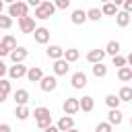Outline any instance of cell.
Returning <instances> with one entry per match:
<instances>
[{
	"instance_id": "d6a6232c",
	"label": "cell",
	"mask_w": 132,
	"mask_h": 132,
	"mask_svg": "<svg viewBox=\"0 0 132 132\" xmlns=\"http://www.w3.org/2000/svg\"><path fill=\"white\" fill-rule=\"evenodd\" d=\"M10 27H12V19H10L8 14H4V12H2V14H0V29H4V31H6V29H10Z\"/></svg>"
},
{
	"instance_id": "ab89813d",
	"label": "cell",
	"mask_w": 132,
	"mask_h": 132,
	"mask_svg": "<svg viewBox=\"0 0 132 132\" xmlns=\"http://www.w3.org/2000/svg\"><path fill=\"white\" fill-rule=\"evenodd\" d=\"M43 132H60V130H58V126H56V124H52V126H50V128H45Z\"/></svg>"
},
{
	"instance_id": "b9f144b4",
	"label": "cell",
	"mask_w": 132,
	"mask_h": 132,
	"mask_svg": "<svg viewBox=\"0 0 132 132\" xmlns=\"http://www.w3.org/2000/svg\"><path fill=\"white\" fill-rule=\"evenodd\" d=\"M2 10H4V2L0 0V14H2Z\"/></svg>"
},
{
	"instance_id": "44dd1931",
	"label": "cell",
	"mask_w": 132,
	"mask_h": 132,
	"mask_svg": "<svg viewBox=\"0 0 132 132\" xmlns=\"http://www.w3.org/2000/svg\"><path fill=\"white\" fill-rule=\"evenodd\" d=\"M78 101H80V109H82L85 113H89V111L95 109V99H93L91 95H82Z\"/></svg>"
},
{
	"instance_id": "d6986e66",
	"label": "cell",
	"mask_w": 132,
	"mask_h": 132,
	"mask_svg": "<svg viewBox=\"0 0 132 132\" xmlns=\"http://www.w3.org/2000/svg\"><path fill=\"white\" fill-rule=\"evenodd\" d=\"M10 91H12L10 80H8V78H0V103L6 101V97L10 95Z\"/></svg>"
},
{
	"instance_id": "484cf974",
	"label": "cell",
	"mask_w": 132,
	"mask_h": 132,
	"mask_svg": "<svg viewBox=\"0 0 132 132\" xmlns=\"http://www.w3.org/2000/svg\"><path fill=\"white\" fill-rule=\"evenodd\" d=\"M91 72H93V76H97V78H105L107 76V66L101 62V64H93L91 66Z\"/></svg>"
},
{
	"instance_id": "5bb4252c",
	"label": "cell",
	"mask_w": 132,
	"mask_h": 132,
	"mask_svg": "<svg viewBox=\"0 0 132 132\" xmlns=\"http://www.w3.org/2000/svg\"><path fill=\"white\" fill-rule=\"evenodd\" d=\"M43 76L45 74H43V70L39 66H29V70H27V80L29 82H41Z\"/></svg>"
},
{
	"instance_id": "d4e9b609",
	"label": "cell",
	"mask_w": 132,
	"mask_h": 132,
	"mask_svg": "<svg viewBox=\"0 0 132 132\" xmlns=\"http://www.w3.org/2000/svg\"><path fill=\"white\" fill-rule=\"evenodd\" d=\"M0 43H2L8 52H12V50H16V47H19V45H16V37H14V35H10V33H8V35H4Z\"/></svg>"
},
{
	"instance_id": "ffe728a7",
	"label": "cell",
	"mask_w": 132,
	"mask_h": 132,
	"mask_svg": "<svg viewBox=\"0 0 132 132\" xmlns=\"http://www.w3.org/2000/svg\"><path fill=\"white\" fill-rule=\"evenodd\" d=\"M130 21H132V14H128L126 10H118V14H116V25L118 27H128L130 25Z\"/></svg>"
},
{
	"instance_id": "9c48e42d",
	"label": "cell",
	"mask_w": 132,
	"mask_h": 132,
	"mask_svg": "<svg viewBox=\"0 0 132 132\" xmlns=\"http://www.w3.org/2000/svg\"><path fill=\"white\" fill-rule=\"evenodd\" d=\"M27 56H29V50H27V47H23V45H19L16 50H12V52H10V56H8V58H10V62H12V64H23V62L27 60Z\"/></svg>"
},
{
	"instance_id": "7402d4cb",
	"label": "cell",
	"mask_w": 132,
	"mask_h": 132,
	"mask_svg": "<svg viewBox=\"0 0 132 132\" xmlns=\"http://www.w3.org/2000/svg\"><path fill=\"white\" fill-rule=\"evenodd\" d=\"M107 122H109L111 126H120V124L124 122V113H122L120 109H109V113H107Z\"/></svg>"
},
{
	"instance_id": "7a4b0ae2",
	"label": "cell",
	"mask_w": 132,
	"mask_h": 132,
	"mask_svg": "<svg viewBox=\"0 0 132 132\" xmlns=\"http://www.w3.org/2000/svg\"><path fill=\"white\" fill-rule=\"evenodd\" d=\"M6 14L14 21L23 19V16H29V2H23V0H16V2H10L8 8H6Z\"/></svg>"
},
{
	"instance_id": "7bdbcfd3",
	"label": "cell",
	"mask_w": 132,
	"mask_h": 132,
	"mask_svg": "<svg viewBox=\"0 0 132 132\" xmlns=\"http://www.w3.org/2000/svg\"><path fill=\"white\" fill-rule=\"evenodd\" d=\"M68 132H80V130H76V128H72V130H68Z\"/></svg>"
},
{
	"instance_id": "3957f363",
	"label": "cell",
	"mask_w": 132,
	"mask_h": 132,
	"mask_svg": "<svg viewBox=\"0 0 132 132\" xmlns=\"http://www.w3.org/2000/svg\"><path fill=\"white\" fill-rule=\"evenodd\" d=\"M58 8H56V4L54 2H50V0H43L35 10H33V19L35 21H47L50 16H54V12H56Z\"/></svg>"
},
{
	"instance_id": "836d02e7",
	"label": "cell",
	"mask_w": 132,
	"mask_h": 132,
	"mask_svg": "<svg viewBox=\"0 0 132 132\" xmlns=\"http://www.w3.org/2000/svg\"><path fill=\"white\" fill-rule=\"evenodd\" d=\"M111 64H113V66H118V70H120V68H124V66H128V62H126V58H124V56H116V58H111Z\"/></svg>"
},
{
	"instance_id": "6da1fadb",
	"label": "cell",
	"mask_w": 132,
	"mask_h": 132,
	"mask_svg": "<svg viewBox=\"0 0 132 132\" xmlns=\"http://www.w3.org/2000/svg\"><path fill=\"white\" fill-rule=\"evenodd\" d=\"M33 118H35L37 128H41V130H45V128L52 126V111H50V107H45V105L35 107V109H33Z\"/></svg>"
},
{
	"instance_id": "ee69618b",
	"label": "cell",
	"mask_w": 132,
	"mask_h": 132,
	"mask_svg": "<svg viewBox=\"0 0 132 132\" xmlns=\"http://www.w3.org/2000/svg\"><path fill=\"white\" fill-rule=\"evenodd\" d=\"M130 126H132V116H130Z\"/></svg>"
},
{
	"instance_id": "1f68e13d",
	"label": "cell",
	"mask_w": 132,
	"mask_h": 132,
	"mask_svg": "<svg viewBox=\"0 0 132 132\" xmlns=\"http://www.w3.org/2000/svg\"><path fill=\"white\" fill-rule=\"evenodd\" d=\"M95 132H113V126L105 120V122H99V124L95 126Z\"/></svg>"
},
{
	"instance_id": "f35d334b",
	"label": "cell",
	"mask_w": 132,
	"mask_h": 132,
	"mask_svg": "<svg viewBox=\"0 0 132 132\" xmlns=\"http://www.w3.org/2000/svg\"><path fill=\"white\" fill-rule=\"evenodd\" d=\"M0 132H12L10 124H0Z\"/></svg>"
},
{
	"instance_id": "cb8c5ba5",
	"label": "cell",
	"mask_w": 132,
	"mask_h": 132,
	"mask_svg": "<svg viewBox=\"0 0 132 132\" xmlns=\"http://www.w3.org/2000/svg\"><path fill=\"white\" fill-rule=\"evenodd\" d=\"M118 97H120V101L130 103V101H132V87H130V85H124V87L118 91Z\"/></svg>"
},
{
	"instance_id": "4316f807",
	"label": "cell",
	"mask_w": 132,
	"mask_h": 132,
	"mask_svg": "<svg viewBox=\"0 0 132 132\" xmlns=\"http://www.w3.org/2000/svg\"><path fill=\"white\" fill-rule=\"evenodd\" d=\"M120 97L116 95V93H109V95H105V105L109 107V109H120Z\"/></svg>"
},
{
	"instance_id": "60d3db41",
	"label": "cell",
	"mask_w": 132,
	"mask_h": 132,
	"mask_svg": "<svg viewBox=\"0 0 132 132\" xmlns=\"http://www.w3.org/2000/svg\"><path fill=\"white\" fill-rule=\"evenodd\" d=\"M126 62H128V66H130V68H132V52H130V54H128V56H126Z\"/></svg>"
},
{
	"instance_id": "603a6c76",
	"label": "cell",
	"mask_w": 132,
	"mask_h": 132,
	"mask_svg": "<svg viewBox=\"0 0 132 132\" xmlns=\"http://www.w3.org/2000/svg\"><path fill=\"white\" fill-rule=\"evenodd\" d=\"M14 116H16V120L25 122V120L31 116V109H29V105H16V107H14Z\"/></svg>"
},
{
	"instance_id": "277c9868",
	"label": "cell",
	"mask_w": 132,
	"mask_h": 132,
	"mask_svg": "<svg viewBox=\"0 0 132 132\" xmlns=\"http://www.w3.org/2000/svg\"><path fill=\"white\" fill-rule=\"evenodd\" d=\"M39 89H41L43 93H52V91H56V89H58V76H54V74H45V76L41 78V82H39Z\"/></svg>"
},
{
	"instance_id": "83f0119b",
	"label": "cell",
	"mask_w": 132,
	"mask_h": 132,
	"mask_svg": "<svg viewBox=\"0 0 132 132\" xmlns=\"http://www.w3.org/2000/svg\"><path fill=\"white\" fill-rule=\"evenodd\" d=\"M118 80H120V82H130V80H132V68H130V66L120 68V70H118Z\"/></svg>"
},
{
	"instance_id": "f1b7e54d",
	"label": "cell",
	"mask_w": 132,
	"mask_h": 132,
	"mask_svg": "<svg viewBox=\"0 0 132 132\" xmlns=\"http://www.w3.org/2000/svg\"><path fill=\"white\" fill-rule=\"evenodd\" d=\"M80 58V52L76 50V47H68L66 52H64V60L68 62V64H72V62H76Z\"/></svg>"
},
{
	"instance_id": "e575fe53",
	"label": "cell",
	"mask_w": 132,
	"mask_h": 132,
	"mask_svg": "<svg viewBox=\"0 0 132 132\" xmlns=\"http://www.w3.org/2000/svg\"><path fill=\"white\" fill-rule=\"evenodd\" d=\"M54 4H56V8H60V10H66V8H70V0H56Z\"/></svg>"
},
{
	"instance_id": "8d00e7d4",
	"label": "cell",
	"mask_w": 132,
	"mask_h": 132,
	"mask_svg": "<svg viewBox=\"0 0 132 132\" xmlns=\"http://www.w3.org/2000/svg\"><path fill=\"white\" fill-rule=\"evenodd\" d=\"M8 74V66L4 64V60H0V78H4Z\"/></svg>"
},
{
	"instance_id": "2e32d148",
	"label": "cell",
	"mask_w": 132,
	"mask_h": 132,
	"mask_svg": "<svg viewBox=\"0 0 132 132\" xmlns=\"http://www.w3.org/2000/svg\"><path fill=\"white\" fill-rule=\"evenodd\" d=\"M56 126H58V130H60V132H68V130H72V128H74V118H72V116H62V118L58 120V124H56Z\"/></svg>"
},
{
	"instance_id": "4fadbf2b",
	"label": "cell",
	"mask_w": 132,
	"mask_h": 132,
	"mask_svg": "<svg viewBox=\"0 0 132 132\" xmlns=\"http://www.w3.org/2000/svg\"><path fill=\"white\" fill-rule=\"evenodd\" d=\"M52 70H54V76H66V74H68V70H70V64L62 58V60H56V62H54Z\"/></svg>"
},
{
	"instance_id": "d590c367",
	"label": "cell",
	"mask_w": 132,
	"mask_h": 132,
	"mask_svg": "<svg viewBox=\"0 0 132 132\" xmlns=\"http://www.w3.org/2000/svg\"><path fill=\"white\" fill-rule=\"evenodd\" d=\"M122 10H126L128 14H132V0H124L122 2Z\"/></svg>"
},
{
	"instance_id": "ac0fdd59",
	"label": "cell",
	"mask_w": 132,
	"mask_h": 132,
	"mask_svg": "<svg viewBox=\"0 0 132 132\" xmlns=\"http://www.w3.org/2000/svg\"><path fill=\"white\" fill-rule=\"evenodd\" d=\"M29 99H31V95H29L27 89H16V91H14V103H16V105H27Z\"/></svg>"
},
{
	"instance_id": "52a82bcc",
	"label": "cell",
	"mask_w": 132,
	"mask_h": 132,
	"mask_svg": "<svg viewBox=\"0 0 132 132\" xmlns=\"http://www.w3.org/2000/svg\"><path fill=\"white\" fill-rule=\"evenodd\" d=\"M27 70H29V66H25V64H12V66H8V78L19 80V78L27 76Z\"/></svg>"
},
{
	"instance_id": "9a60e30c",
	"label": "cell",
	"mask_w": 132,
	"mask_h": 132,
	"mask_svg": "<svg viewBox=\"0 0 132 132\" xmlns=\"http://www.w3.org/2000/svg\"><path fill=\"white\" fill-rule=\"evenodd\" d=\"M70 21H72V25H85L89 19H87V10H82V8H74L72 10V14H70Z\"/></svg>"
},
{
	"instance_id": "5b68a950",
	"label": "cell",
	"mask_w": 132,
	"mask_h": 132,
	"mask_svg": "<svg viewBox=\"0 0 132 132\" xmlns=\"http://www.w3.org/2000/svg\"><path fill=\"white\" fill-rule=\"evenodd\" d=\"M62 109H64V116H74L76 111H80V101L76 97H66Z\"/></svg>"
},
{
	"instance_id": "74e56055",
	"label": "cell",
	"mask_w": 132,
	"mask_h": 132,
	"mask_svg": "<svg viewBox=\"0 0 132 132\" xmlns=\"http://www.w3.org/2000/svg\"><path fill=\"white\" fill-rule=\"evenodd\" d=\"M6 56H10V52H8V50L0 43V60H2V58H6Z\"/></svg>"
},
{
	"instance_id": "4dcf8cb0",
	"label": "cell",
	"mask_w": 132,
	"mask_h": 132,
	"mask_svg": "<svg viewBox=\"0 0 132 132\" xmlns=\"http://www.w3.org/2000/svg\"><path fill=\"white\" fill-rule=\"evenodd\" d=\"M101 16H103V12H101V8H97V6H93V8L87 10V19H89V21H95V23H97Z\"/></svg>"
},
{
	"instance_id": "8fae6325",
	"label": "cell",
	"mask_w": 132,
	"mask_h": 132,
	"mask_svg": "<svg viewBox=\"0 0 132 132\" xmlns=\"http://www.w3.org/2000/svg\"><path fill=\"white\" fill-rule=\"evenodd\" d=\"M33 39H35V43L45 45V43L50 41V29H47V27H37L35 33H33Z\"/></svg>"
},
{
	"instance_id": "8992f818",
	"label": "cell",
	"mask_w": 132,
	"mask_h": 132,
	"mask_svg": "<svg viewBox=\"0 0 132 132\" xmlns=\"http://www.w3.org/2000/svg\"><path fill=\"white\" fill-rule=\"evenodd\" d=\"M16 23H19L21 33H35V29H37V21H35L33 16H23V19H19Z\"/></svg>"
},
{
	"instance_id": "ba28073f",
	"label": "cell",
	"mask_w": 132,
	"mask_h": 132,
	"mask_svg": "<svg viewBox=\"0 0 132 132\" xmlns=\"http://www.w3.org/2000/svg\"><path fill=\"white\" fill-rule=\"evenodd\" d=\"M70 85H72V89L80 91V89H85V87L89 85V78H87V74H85L82 70H78V72H74V74L70 76Z\"/></svg>"
},
{
	"instance_id": "30bf717a",
	"label": "cell",
	"mask_w": 132,
	"mask_h": 132,
	"mask_svg": "<svg viewBox=\"0 0 132 132\" xmlns=\"http://www.w3.org/2000/svg\"><path fill=\"white\" fill-rule=\"evenodd\" d=\"M64 52H66V50H64L62 45H58V43H52V45H47V50H45L47 58L54 60V62H56V60H62V58H64Z\"/></svg>"
},
{
	"instance_id": "f546056e",
	"label": "cell",
	"mask_w": 132,
	"mask_h": 132,
	"mask_svg": "<svg viewBox=\"0 0 132 132\" xmlns=\"http://www.w3.org/2000/svg\"><path fill=\"white\" fill-rule=\"evenodd\" d=\"M101 12H103L105 16H116V14H118V6H116V2H105V4L101 6Z\"/></svg>"
},
{
	"instance_id": "e0dca14e",
	"label": "cell",
	"mask_w": 132,
	"mask_h": 132,
	"mask_svg": "<svg viewBox=\"0 0 132 132\" xmlns=\"http://www.w3.org/2000/svg\"><path fill=\"white\" fill-rule=\"evenodd\" d=\"M120 47H122V45H120V41H118V39H109V41L105 43V47H103V50H105V54H107V56L116 58V56H120Z\"/></svg>"
},
{
	"instance_id": "7c38bea8",
	"label": "cell",
	"mask_w": 132,
	"mask_h": 132,
	"mask_svg": "<svg viewBox=\"0 0 132 132\" xmlns=\"http://www.w3.org/2000/svg\"><path fill=\"white\" fill-rule=\"evenodd\" d=\"M105 50H101V47H95V50H91L89 54H87V62H91V64H101L103 60H105Z\"/></svg>"
}]
</instances>
